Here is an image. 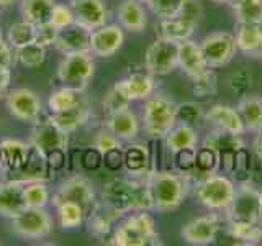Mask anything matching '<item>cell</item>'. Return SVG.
<instances>
[{
    "label": "cell",
    "mask_w": 262,
    "mask_h": 246,
    "mask_svg": "<svg viewBox=\"0 0 262 246\" xmlns=\"http://www.w3.org/2000/svg\"><path fill=\"white\" fill-rule=\"evenodd\" d=\"M102 200L123 215L135 210H152V197L147 177L112 179L102 187Z\"/></svg>",
    "instance_id": "cell-1"
},
{
    "label": "cell",
    "mask_w": 262,
    "mask_h": 246,
    "mask_svg": "<svg viewBox=\"0 0 262 246\" xmlns=\"http://www.w3.org/2000/svg\"><path fill=\"white\" fill-rule=\"evenodd\" d=\"M152 197V210L170 212L180 207L187 195V179L172 171H154L147 176Z\"/></svg>",
    "instance_id": "cell-2"
},
{
    "label": "cell",
    "mask_w": 262,
    "mask_h": 246,
    "mask_svg": "<svg viewBox=\"0 0 262 246\" xmlns=\"http://www.w3.org/2000/svg\"><path fill=\"white\" fill-rule=\"evenodd\" d=\"M159 235L156 232L154 218L147 210H135L125 218L121 225L115 228L112 236V244L115 246H146L156 244L159 241Z\"/></svg>",
    "instance_id": "cell-3"
},
{
    "label": "cell",
    "mask_w": 262,
    "mask_h": 246,
    "mask_svg": "<svg viewBox=\"0 0 262 246\" xmlns=\"http://www.w3.org/2000/svg\"><path fill=\"white\" fill-rule=\"evenodd\" d=\"M144 131L152 138H162L177 125V104L166 95H151L143 105Z\"/></svg>",
    "instance_id": "cell-4"
},
{
    "label": "cell",
    "mask_w": 262,
    "mask_h": 246,
    "mask_svg": "<svg viewBox=\"0 0 262 246\" xmlns=\"http://www.w3.org/2000/svg\"><path fill=\"white\" fill-rule=\"evenodd\" d=\"M193 189L196 200L210 210H226L236 194L233 180L228 176L215 174V172L205 174L196 180Z\"/></svg>",
    "instance_id": "cell-5"
},
{
    "label": "cell",
    "mask_w": 262,
    "mask_h": 246,
    "mask_svg": "<svg viewBox=\"0 0 262 246\" xmlns=\"http://www.w3.org/2000/svg\"><path fill=\"white\" fill-rule=\"evenodd\" d=\"M95 72V61L90 51L64 54L57 66V79L64 86L76 92H82Z\"/></svg>",
    "instance_id": "cell-6"
},
{
    "label": "cell",
    "mask_w": 262,
    "mask_h": 246,
    "mask_svg": "<svg viewBox=\"0 0 262 246\" xmlns=\"http://www.w3.org/2000/svg\"><path fill=\"white\" fill-rule=\"evenodd\" d=\"M12 232L23 240H43L53 232V218L46 207H27L12 218Z\"/></svg>",
    "instance_id": "cell-7"
},
{
    "label": "cell",
    "mask_w": 262,
    "mask_h": 246,
    "mask_svg": "<svg viewBox=\"0 0 262 246\" xmlns=\"http://www.w3.org/2000/svg\"><path fill=\"white\" fill-rule=\"evenodd\" d=\"M144 68L152 76H167L179 68V41L159 36L147 46Z\"/></svg>",
    "instance_id": "cell-8"
},
{
    "label": "cell",
    "mask_w": 262,
    "mask_h": 246,
    "mask_svg": "<svg viewBox=\"0 0 262 246\" xmlns=\"http://www.w3.org/2000/svg\"><path fill=\"white\" fill-rule=\"evenodd\" d=\"M68 135L56 123L48 118L46 121H38L31 130L30 145L36 153L45 158H53L54 154H59L68 146Z\"/></svg>",
    "instance_id": "cell-9"
},
{
    "label": "cell",
    "mask_w": 262,
    "mask_h": 246,
    "mask_svg": "<svg viewBox=\"0 0 262 246\" xmlns=\"http://www.w3.org/2000/svg\"><path fill=\"white\" fill-rule=\"evenodd\" d=\"M229 221L239 223H259L260 220V191L249 184L236 187L233 202L226 209ZM260 225V223H259Z\"/></svg>",
    "instance_id": "cell-10"
},
{
    "label": "cell",
    "mask_w": 262,
    "mask_h": 246,
    "mask_svg": "<svg viewBox=\"0 0 262 246\" xmlns=\"http://www.w3.org/2000/svg\"><path fill=\"white\" fill-rule=\"evenodd\" d=\"M202 51L207 59L210 69L223 68L228 63H231L237 48L234 35L228 31H215L202 39Z\"/></svg>",
    "instance_id": "cell-11"
},
{
    "label": "cell",
    "mask_w": 262,
    "mask_h": 246,
    "mask_svg": "<svg viewBox=\"0 0 262 246\" xmlns=\"http://www.w3.org/2000/svg\"><path fill=\"white\" fill-rule=\"evenodd\" d=\"M7 109L12 117L20 121H36L43 112V104L36 92L18 87L7 94Z\"/></svg>",
    "instance_id": "cell-12"
},
{
    "label": "cell",
    "mask_w": 262,
    "mask_h": 246,
    "mask_svg": "<svg viewBox=\"0 0 262 246\" xmlns=\"http://www.w3.org/2000/svg\"><path fill=\"white\" fill-rule=\"evenodd\" d=\"M95 189L94 184L90 182L89 179L85 177H80V176H74L57 187V191L53 195V205H57L61 202L66 200H71V202H76L79 205H82L87 212L94 207L95 200Z\"/></svg>",
    "instance_id": "cell-13"
},
{
    "label": "cell",
    "mask_w": 262,
    "mask_h": 246,
    "mask_svg": "<svg viewBox=\"0 0 262 246\" xmlns=\"http://www.w3.org/2000/svg\"><path fill=\"white\" fill-rule=\"evenodd\" d=\"M221 230V218L216 213L203 215L190 220L180 230V236L188 244L193 246H207L215 243Z\"/></svg>",
    "instance_id": "cell-14"
},
{
    "label": "cell",
    "mask_w": 262,
    "mask_h": 246,
    "mask_svg": "<svg viewBox=\"0 0 262 246\" xmlns=\"http://www.w3.org/2000/svg\"><path fill=\"white\" fill-rule=\"evenodd\" d=\"M123 43H125V33L120 23H105L90 31V53L97 57H112L120 51Z\"/></svg>",
    "instance_id": "cell-15"
},
{
    "label": "cell",
    "mask_w": 262,
    "mask_h": 246,
    "mask_svg": "<svg viewBox=\"0 0 262 246\" xmlns=\"http://www.w3.org/2000/svg\"><path fill=\"white\" fill-rule=\"evenodd\" d=\"M76 23L92 31L108 20V10L103 0H69Z\"/></svg>",
    "instance_id": "cell-16"
},
{
    "label": "cell",
    "mask_w": 262,
    "mask_h": 246,
    "mask_svg": "<svg viewBox=\"0 0 262 246\" xmlns=\"http://www.w3.org/2000/svg\"><path fill=\"white\" fill-rule=\"evenodd\" d=\"M179 68L182 69L192 80L205 74L210 66L202 51L200 43H195L190 38L179 43Z\"/></svg>",
    "instance_id": "cell-17"
},
{
    "label": "cell",
    "mask_w": 262,
    "mask_h": 246,
    "mask_svg": "<svg viewBox=\"0 0 262 246\" xmlns=\"http://www.w3.org/2000/svg\"><path fill=\"white\" fill-rule=\"evenodd\" d=\"M123 217V213L118 212L117 209L110 207L108 203L103 200L95 202L94 207L87 212L85 220L89 232L97 238H103L106 233H110L113 230V225Z\"/></svg>",
    "instance_id": "cell-18"
},
{
    "label": "cell",
    "mask_w": 262,
    "mask_h": 246,
    "mask_svg": "<svg viewBox=\"0 0 262 246\" xmlns=\"http://www.w3.org/2000/svg\"><path fill=\"white\" fill-rule=\"evenodd\" d=\"M54 48L62 54L87 53L90 51V31L77 23L66 27L57 31Z\"/></svg>",
    "instance_id": "cell-19"
},
{
    "label": "cell",
    "mask_w": 262,
    "mask_h": 246,
    "mask_svg": "<svg viewBox=\"0 0 262 246\" xmlns=\"http://www.w3.org/2000/svg\"><path fill=\"white\" fill-rule=\"evenodd\" d=\"M115 86H117L131 102L133 100H146L147 97H151L154 94V89H156L154 76L147 69L141 71V72L129 74L128 77L118 80Z\"/></svg>",
    "instance_id": "cell-20"
},
{
    "label": "cell",
    "mask_w": 262,
    "mask_h": 246,
    "mask_svg": "<svg viewBox=\"0 0 262 246\" xmlns=\"http://www.w3.org/2000/svg\"><path fill=\"white\" fill-rule=\"evenodd\" d=\"M25 180H5L0 182V215L7 218L16 217L21 210L27 209L23 199Z\"/></svg>",
    "instance_id": "cell-21"
},
{
    "label": "cell",
    "mask_w": 262,
    "mask_h": 246,
    "mask_svg": "<svg viewBox=\"0 0 262 246\" xmlns=\"http://www.w3.org/2000/svg\"><path fill=\"white\" fill-rule=\"evenodd\" d=\"M106 130L112 131L120 141H131L139 133V120L131 109H123L106 117Z\"/></svg>",
    "instance_id": "cell-22"
},
{
    "label": "cell",
    "mask_w": 262,
    "mask_h": 246,
    "mask_svg": "<svg viewBox=\"0 0 262 246\" xmlns=\"http://www.w3.org/2000/svg\"><path fill=\"white\" fill-rule=\"evenodd\" d=\"M205 120L213 123L218 130L229 131L233 135H243L244 133V125L239 117V113L231 105H223L216 104L205 113Z\"/></svg>",
    "instance_id": "cell-23"
},
{
    "label": "cell",
    "mask_w": 262,
    "mask_h": 246,
    "mask_svg": "<svg viewBox=\"0 0 262 246\" xmlns=\"http://www.w3.org/2000/svg\"><path fill=\"white\" fill-rule=\"evenodd\" d=\"M30 148L20 139H4L0 141V161H2V169L18 171L23 166H27L30 159Z\"/></svg>",
    "instance_id": "cell-24"
},
{
    "label": "cell",
    "mask_w": 262,
    "mask_h": 246,
    "mask_svg": "<svg viewBox=\"0 0 262 246\" xmlns=\"http://www.w3.org/2000/svg\"><path fill=\"white\" fill-rule=\"evenodd\" d=\"M118 23L123 30L139 33L146 28L147 15L144 10V5L139 0H123L118 7Z\"/></svg>",
    "instance_id": "cell-25"
},
{
    "label": "cell",
    "mask_w": 262,
    "mask_h": 246,
    "mask_svg": "<svg viewBox=\"0 0 262 246\" xmlns=\"http://www.w3.org/2000/svg\"><path fill=\"white\" fill-rule=\"evenodd\" d=\"M89 117H90L89 105L84 98H80L76 105L69 107V109H66L59 113H51L49 118H51L61 130H64L66 133H72V131H76L82 125H85Z\"/></svg>",
    "instance_id": "cell-26"
},
{
    "label": "cell",
    "mask_w": 262,
    "mask_h": 246,
    "mask_svg": "<svg viewBox=\"0 0 262 246\" xmlns=\"http://www.w3.org/2000/svg\"><path fill=\"white\" fill-rule=\"evenodd\" d=\"M246 131H262V98L256 95H244L236 107Z\"/></svg>",
    "instance_id": "cell-27"
},
{
    "label": "cell",
    "mask_w": 262,
    "mask_h": 246,
    "mask_svg": "<svg viewBox=\"0 0 262 246\" xmlns=\"http://www.w3.org/2000/svg\"><path fill=\"white\" fill-rule=\"evenodd\" d=\"M234 39H236L237 51L256 56L262 46V25L237 23Z\"/></svg>",
    "instance_id": "cell-28"
},
{
    "label": "cell",
    "mask_w": 262,
    "mask_h": 246,
    "mask_svg": "<svg viewBox=\"0 0 262 246\" xmlns=\"http://www.w3.org/2000/svg\"><path fill=\"white\" fill-rule=\"evenodd\" d=\"M123 161H125L126 171L133 177H147L152 172V171H149V164H151L149 151H147L146 146H143V145L129 146L125 151Z\"/></svg>",
    "instance_id": "cell-29"
},
{
    "label": "cell",
    "mask_w": 262,
    "mask_h": 246,
    "mask_svg": "<svg viewBox=\"0 0 262 246\" xmlns=\"http://www.w3.org/2000/svg\"><path fill=\"white\" fill-rule=\"evenodd\" d=\"M164 141H166V146L170 153H177L180 150L196 148V145H199V135L192 128V125L180 123V125H176L164 136Z\"/></svg>",
    "instance_id": "cell-30"
},
{
    "label": "cell",
    "mask_w": 262,
    "mask_h": 246,
    "mask_svg": "<svg viewBox=\"0 0 262 246\" xmlns=\"http://www.w3.org/2000/svg\"><path fill=\"white\" fill-rule=\"evenodd\" d=\"M54 5L56 0H21L20 12L23 20L33 25H43L51 18Z\"/></svg>",
    "instance_id": "cell-31"
},
{
    "label": "cell",
    "mask_w": 262,
    "mask_h": 246,
    "mask_svg": "<svg viewBox=\"0 0 262 246\" xmlns=\"http://www.w3.org/2000/svg\"><path fill=\"white\" fill-rule=\"evenodd\" d=\"M203 146H208L211 150L218 151L220 154H223L239 151L241 148H244V143L241 139V135H233L229 131L216 130L207 135V138L203 139Z\"/></svg>",
    "instance_id": "cell-32"
},
{
    "label": "cell",
    "mask_w": 262,
    "mask_h": 246,
    "mask_svg": "<svg viewBox=\"0 0 262 246\" xmlns=\"http://www.w3.org/2000/svg\"><path fill=\"white\" fill-rule=\"evenodd\" d=\"M54 207L57 212V221H59L61 228L74 230L84 223L87 210L82 207V205H79L76 202H71V200H66V202L54 205Z\"/></svg>",
    "instance_id": "cell-33"
},
{
    "label": "cell",
    "mask_w": 262,
    "mask_h": 246,
    "mask_svg": "<svg viewBox=\"0 0 262 246\" xmlns=\"http://www.w3.org/2000/svg\"><path fill=\"white\" fill-rule=\"evenodd\" d=\"M195 30H196V25L180 18V16H170V18H162L159 36L174 39L180 43V41L190 38Z\"/></svg>",
    "instance_id": "cell-34"
},
{
    "label": "cell",
    "mask_w": 262,
    "mask_h": 246,
    "mask_svg": "<svg viewBox=\"0 0 262 246\" xmlns=\"http://www.w3.org/2000/svg\"><path fill=\"white\" fill-rule=\"evenodd\" d=\"M228 233L237 244H257L262 241V228L259 223L229 221Z\"/></svg>",
    "instance_id": "cell-35"
},
{
    "label": "cell",
    "mask_w": 262,
    "mask_h": 246,
    "mask_svg": "<svg viewBox=\"0 0 262 246\" xmlns=\"http://www.w3.org/2000/svg\"><path fill=\"white\" fill-rule=\"evenodd\" d=\"M35 38H36V25H33L27 20L10 25L7 33V43L13 49L35 43Z\"/></svg>",
    "instance_id": "cell-36"
},
{
    "label": "cell",
    "mask_w": 262,
    "mask_h": 246,
    "mask_svg": "<svg viewBox=\"0 0 262 246\" xmlns=\"http://www.w3.org/2000/svg\"><path fill=\"white\" fill-rule=\"evenodd\" d=\"M23 199L27 207H46L51 200V194L48 186L41 180H27L23 189Z\"/></svg>",
    "instance_id": "cell-37"
},
{
    "label": "cell",
    "mask_w": 262,
    "mask_h": 246,
    "mask_svg": "<svg viewBox=\"0 0 262 246\" xmlns=\"http://www.w3.org/2000/svg\"><path fill=\"white\" fill-rule=\"evenodd\" d=\"M233 10L237 23L262 25V0H243Z\"/></svg>",
    "instance_id": "cell-38"
},
{
    "label": "cell",
    "mask_w": 262,
    "mask_h": 246,
    "mask_svg": "<svg viewBox=\"0 0 262 246\" xmlns=\"http://www.w3.org/2000/svg\"><path fill=\"white\" fill-rule=\"evenodd\" d=\"M13 53H15V61H18L21 66L28 69L39 68L46 61V48L36 43L27 45L23 48H16L13 49Z\"/></svg>",
    "instance_id": "cell-39"
},
{
    "label": "cell",
    "mask_w": 262,
    "mask_h": 246,
    "mask_svg": "<svg viewBox=\"0 0 262 246\" xmlns=\"http://www.w3.org/2000/svg\"><path fill=\"white\" fill-rule=\"evenodd\" d=\"M80 92H76V90H72L69 87H59L51 92L48 98V109L51 110V113H59L66 109H69V107L76 105L79 100H80Z\"/></svg>",
    "instance_id": "cell-40"
},
{
    "label": "cell",
    "mask_w": 262,
    "mask_h": 246,
    "mask_svg": "<svg viewBox=\"0 0 262 246\" xmlns=\"http://www.w3.org/2000/svg\"><path fill=\"white\" fill-rule=\"evenodd\" d=\"M220 153L211 150L208 146H202L196 150V169L203 174H210V172H215V169L220 164Z\"/></svg>",
    "instance_id": "cell-41"
},
{
    "label": "cell",
    "mask_w": 262,
    "mask_h": 246,
    "mask_svg": "<svg viewBox=\"0 0 262 246\" xmlns=\"http://www.w3.org/2000/svg\"><path fill=\"white\" fill-rule=\"evenodd\" d=\"M48 23L51 25V27H54L57 31L76 23V18H74L72 8L69 7V4H56L53 8L51 18H49Z\"/></svg>",
    "instance_id": "cell-42"
},
{
    "label": "cell",
    "mask_w": 262,
    "mask_h": 246,
    "mask_svg": "<svg viewBox=\"0 0 262 246\" xmlns=\"http://www.w3.org/2000/svg\"><path fill=\"white\" fill-rule=\"evenodd\" d=\"M129 104L131 100L117 86H113L110 92L103 97V110L106 112V115L115 113L123 109H129Z\"/></svg>",
    "instance_id": "cell-43"
},
{
    "label": "cell",
    "mask_w": 262,
    "mask_h": 246,
    "mask_svg": "<svg viewBox=\"0 0 262 246\" xmlns=\"http://www.w3.org/2000/svg\"><path fill=\"white\" fill-rule=\"evenodd\" d=\"M176 166L184 176H190L196 171V148H188V150H180L174 153Z\"/></svg>",
    "instance_id": "cell-44"
},
{
    "label": "cell",
    "mask_w": 262,
    "mask_h": 246,
    "mask_svg": "<svg viewBox=\"0 0 262 246\" xmlns=\"http://www.w3.org/2000/svg\"><path fill=\"white\" fill-rule=\"evenodd\" d=\"M216 92V76L213 69H208L200 77L193 79V94L199 97H207Z\"/></svg>",
    "instance_id": "cell-45"
},
{
    "label": "cell",
    "mask_w": 262,
    "mask_h": 246,
    "mask_svg": "<svg viewBox=\"0 0 262 246\" xmlns=\"http://www.w3.org/2000/svg\"><path fill=\"white\" fill-rule=\"evenodd\" d=\"M202 117H205V115L200 105L193 102L177 104V121L185 123V125H192V123H196Z\"/></svg>",
    "instance_id": "cell-46"
},
{
    "label": "cell",
    "mask_w": 262,
    "mask_h": 246,
    "mask_svg": "<svg viewBox=\"0 0 262 246\" xmlns=\"http://www.w3.org/2000/svg\"><path fill=\"white\" fill-rule=\"evenodd\" d=\"M176 16H180V18H184L199 27V23L203 18V7L200 4V0H184V4Z\"/></svg>",
    "instance_id": "cell-47"
},
{
    "label": "cell",
    "mask_w": 262,
    "mask_h": 246,
    "mask_svg": "<svg viewBox=\"0 0 262 246\" xmlns=\"http://www.w3.org/2000/svg\"><path fill=\"white\" fill-rule=\"evenodd\" d=\"M184 0H151V10L159 16V18H170L176 16L182 7Z\"/></svg>",
    "instance_id": "cell-48"
},
{
    "label": "cell",
    "mask_w": 262,
    "mask_h": 246,
    "mask_svg": "<svg viewBox=\"0 0 262 246\" xmlns=\"http://www.w3.org/2000/svg\"><path fill=\"white\" fill-rule=\"evenodd\" d=\"M94 148L100 153L102 156L108 154L115 150H120V139L115 136L112 131L108 130H102L100 133L95 136V141H94Z\"/></svg>",
    "instance_id": "cell-49"
},
{
    "label": "cell",
    "mask_w": 262,
    "mask_h": 246,
    "mask_svg": "<svg viewBox=\"0 0 262 246\" xmlns=\"http://www.w3.org/2000/svg\"><path fill=\"white\" fill-rule=\"evenodd\" d=\"M229 87L234 94L237 95H246L248 94V90L252 87V77L248 71H237L234 72L231 79H229Z\"/></svg>",
    "instance_id": "cell-50"
},
{
    "label": "cell",
    "mask_w": 262,
    "mask_h": 246,
    "mask_svg": "<svg viewBox=\"0 0 262 246\" xmlns=\"http://www.w3.org/2000/svg\"><path fill=\"white\" fill-rule=\"evenodd\" d=\"M56 38H57V30L51 27L49 23L36 25V38H35L36 45L48 49L49 46H54Z\"/></svg>",
    "instance_id": "cell-51"
},
{
    "label": "cell",
    "mask_w": 262,
    "mask_h": 246,
    "mask_svg": "<svg viewBox=\"0 0 262 246\" xmlns=\"http://www.w3.org/2000/svg\"><path fill=\"white\" fill-rule=\"evenodd\" d=\"M15 61L13 48L7 41L0 39V68H10Z\"/></svg>",
    "instance_id": "cell-52"
},
{
    "label": "cell",
    "mask_w": 262,
    "mask_h": 246,
    "mask_svg": "<svg viewBox=\"0 0 262 246\" xmlns=\"http://www.w3.org/2000/svg\"><path fill=\"white\" fill-rule=\"evenodd\" d=\"M10 80H12L10 68H0V95L5 94V90L10 86Z\"/></svg>",
    "instance_id": "cell-53"
},
{
    "label": "cell",
    "mask_w": 262,
    "mask_h": 246,
    "mask_svg": "<svg viewBox=\"0 0 262 246\" xmlns=\"http://www.w3.org/2000/svg\"><path fill=\"white\" fill-rule=\"evenodd\" d=\"M16 0H0V8H5V7H10L12 4H15Z\"/></svg>",
    "instance_id": "cell-54"
},
{
    "label": "cell",
    "mask_w": 262,
    "mask_h": 246,
    "mask_svg": "<svg viewBox=\"0 0 262 246\" xmlns=\"http://www.w3.org/2000/svg\"><path fill=\"white\" fill-rule=\"evenodd\" d=\"M259 138H257V151H259V154L262 153V131H259Z\"/></svg>",
    "instance_id": "cell-55"
},
{
    "label": "cell",
    "mask_w": 262,
    "mask_h": 246,
    "mask_svg": "<svg viewBox=\"0 0 262 246\" xmlns=\"http://www.w3.org/2000/svg\"><path fill=\"white\" fill-rule=\"evenodd\" d=\"M243 0H228V4L231 5V7H234V5H237V4H241Z\"/></svg>",
    "instance_id": "cell-56"
},
{
    "label": "cell",
    "mask_w": 262,
    "mask_h": 246,
    "mask_svg": "<svg viewBox=\"0 0 262 246\" xmlns=\"http://www.w3.org/2000/svg\"><path fill=\"white\" fill-rule=\"evenodd\" d=\"M259 223L262 225V192H260V220H259Z\"/></svg>",
    "instance_id": "cell-57"
},
{
    "label": "cell",
    "mask_w": 262,
    "mask_h": 246,
    "mask_svg": "<svg viewBox=\"0 0 262 246\" xmlns=\"http://www.w3.org/2000/svg\"><path fill=\"white\" fill-rule=\"evenodd\" d=\"M210 2H215V4H225L228 0H210Z\"/></svg>",
    "instance_id": "cell-58"
},
{
    "label": "cell",
    "mask_w": 262,
    "mask_h": 246,
    "mask_svg": "<svg viewBox=\"0 0 262 246\" xmlns=\"http://www.w3.org/2000/svg\"><path fill=\"white\" fill-rule=\"evenodd\" d=\"M257 57H259V59H262V46H260V49H259V51H257V54H256Z\"/></svg>",
    "instance_id": "cell-59"
},
{
    "label": "cell",
    "mask_w": 262,
    "mask_h": 246,
    "mask_svg": "<svg viewBox=\"0 0 262 246\" xmlns=\"http://www.w3.org/2000/svg\"><path fill=\"white\" fill-rule=\"evenodd\" d=\"M139 2H141V4H147V5H149V4H151V0H139Z\"/></svg>",
    "instance_id": "cell-60"
},
{
    "label": "cell",
    "mask_w": 262,
    "mask_h": 246,
    "mask_svg": "<svg viewBox=\"0 0 262 246\" xmlns=\"http://www.w3.org/2000/svg\"><path fill=\"white\" fill-rule=\"evenodd\" d=\"M0 39H4V35H2V28H0Z\"/></svg>",
    "instance_id": "cell-61"
},
{
    "label": "cell",
    "mask_w": 262,
    "mask_h": 246,
    "mask_svg": "<svg viewBox=\"0 0 262 246\" xmlns=\"http://www.w3.org/2000/svg\"><path fill=\"white\" fill-rule=\"evenodd\" d=\"M0 169H2V161H0Z\"/></svg>",
    "instance_id": "cell-62"
},
{
    "label": "cell",
    "mask_w": 262,
    "mask_h": 246,
    "mask_svg": "<svg viewBox=\"0 0 262 246\" xmlns=\"http://www.w3.org/2000/svg\"><path fill=\"white\" fill-rule=\"evenodd\" d=\"M259 156H260V158H262V153H260V154H259Z\"/></svg>",
    "instance_id": "cell-63"
}]
</instances>
